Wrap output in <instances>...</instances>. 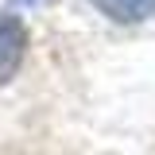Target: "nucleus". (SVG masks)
I'll return each instance as SVG.
<instances>
[{
    "instance_id": "f257e3e1",
    "label": "nucleus",
    "mask_w": 155,
    "mask_h": 155,
    "mask_svg": "<svg viewBox=\"0 0 155 155\" xmlns=\"http://www.w3.org/2000/svg\"><path fill=\"white\" fill-rule=\"evenodd\" d=\"M23 51H27V27H23V19L0 12V85L16 78L19 62H23Z\"/></svg>"
},
{
    "instance_id": "f03ea898",
    "label": "nucleus",
    "mask_w": 155,
    "mask_h": 155,
    "mask_svg": "<svg viewBox=\"0 0 155 155\" xmlns=\"http://www.w3.org/2000/svg\"><path fill=\"white\" fill-rule=\"evenodd\" d=\"M93 4L116 23H140V19L155 16V0H93Z\"/></svg>"
}]
</instances>
